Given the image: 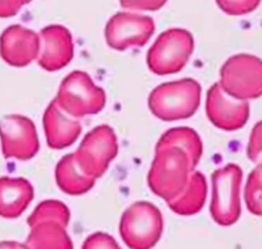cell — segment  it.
Instances as JSON below:
<instances>
[{
    "label": "cell",
    "instance_id": "cell-1",
    "mask_svg": "<svg viewBox=\"0 0 262 249\" xmlns=\"http://www.w3.org/2000/svg\"><path fill=\"white\" fill-rule=\"evenodd\" d=\"M196 165L180 147L157 144L147 177L149 189L167 202L181 193Z\"/></svg>",
    "mask_w": 262,
    "mask_h": 249
},
{
    "label": "cell",
    "instance_id": "cell-2",
    "mask_svg": "<svg viewBox=\"0 0 262 249\" xmlns=\"http://www.w3.org/2000/svg\"><path fill=\"white\" fill-rule=\"evenodd\" d=\"M70 218L68 207L55 200H46L39 204L30 215L28 223L31 234L27 240V249H73L67 235Z\"/></svg>",
    "mask_w": 262,
    "mask_h": 249
},
{
    "label": "cell",
    "instance_id": "cell-3",
    "mask_svg": "<svg viewBox=\"0 0 262 249\" xmlns=\"http://www.w3.org/2000/svg\"><path fill=\"white\" fill-rule=\"evenodd\" d=\"M201 85L185 78L157 86L148 96L150 112L164 121L191 117L201 102Z\"/></svg>",
    "mask_w": 262,
    "mask_h": 249
},
{
    "label": "cell",
    "instance_id": "cell-4",
    "mask_svg": "<svg viewBox=\"0 0 262 249\" xmlns=\"http://www.w3.org/2000/svg\"><path fill=\"white\" fill-rule=\"evenodd\" d=\"M119 231L130 249H151L162 236V214L149 202H135L123 213Z\"/></svg>",
    "mask_w": 262,
    "mask_h": 249
},
{
    "label": "cell",
    "instance_id": "cell-5",
    "mask_svg": "<svg viewBox=\"0 0 262 249\" xmlns=\"http://www.w3.org/2000/svg\"><path fill=\"white\" fill-rule=\"evenodd\" d=\"M54 100L68 115L80 118L100 112L105 105V93L88 74L73 71L61 81Z\"/></svg>",
    "mask_w": 262,
    "mask_h": 249
},
{
    "label": "cell",
    "instance_id": "cell-6",
    "mask_svg": "<svg viewBox=\"0 0 262 249\" xmlns=\"http://www.w3.org/2000/svg\"><path fill=\"white\" fill-rule=\"evenodd\" d=\"M220 86L229 96L254 99L262 95V59L251 54L230 56L220 70Z\"/></svg>",
    "mask_w": 262,
    "mask_h": 249
},
{
    "label": "cell",
    "instance_id": "cell-7",
    "mask_svg": "<svg viewBox=\"0 0 262 249\" xmlns=\"http://www.w3.org/2000/svg\"><path fill=\"white\" fill-rule=\"evenodd\" d=\"M243 171L235 164H227L212 174L210 213L220 225L233 224L241 215V184Z\"/></svg>",
    "mask_w": 262,
    "mask_h": 249
},
{
    "label": "cell",
    "instance_id": "cell-8",
    "mask_svg": "<svg viewBox=\"0 0 262 249\" xmlns=\"http://www.w3.org/2000/svg\"><path fill=\"white\" fill-rule=\"evenodd\" d=\"M193 51L192 35L179 28L163 32L149 48L146 56L148 69L156 75L178 73Z\"/></svg>",
    "mask_w": 262,
    "mask_h": 249
},
{
    "label": "cell",
    "instance_id": "cell-9",
    "mask_svg": "<svg viewBox=\"0 0 262 249\" xmlns=\"http://www.w3.org/2000/svg\"><path fill=\"white\" fill-rule=\"evenodd\" d=\"M118 154V141L114 130L100 125L88 132L75 153L82 168L92 177H100Z\"/></svg>",
    "mask_w": 262,
    "mask_h": 249
},
{
    "label": "cell",
    "instance_id": "cell-10",
    "mask_svg": "<svg viewBox=\"0 0 262 249\" xmlns=\"http://www.w3.org/2000/svg\"><path fill=\"white\" fill-rule=\"evenodd\" d=\"M155 32L154 19L132 12H118L107 22L104 36L107 45L116 50L145 45Z\"/></svg>",
    "mask_w": 262,
    "mask_h": 249
},
{
    "label": "cell",
    "instance_id": "cell-11",
    "mask_svg": "<svg viewBox=\"0 0 262 249\" xmlns=\"http://www.w3.org/2000/svg\"><path fill=\"white\" fill-rule=\"evenodd\" d=\"M0 138L5 158L28 160L39 150L34 123L20 115H8L1 119Z\"/></svg>",
    "mask_w": 262,
    "mask_h": 249
},
{
    "label": "cell",
    "instance_id": "cell-12",
    "mask_svg": "<svg viewBox=\"0 0 262 249\" xmlns=\"http://www.w3.org/2000/svg\"><path fill=\"white\" fill-rule=\"evenodd\" d=\"M206 113L216 127L233 131L247 123L250 116V106L247 100L229 96L223 91L219 83H215L207 92Z\"/></svg>",
    "mask_w": 262,
    "mask_h": 249
},
{
    "label": "cell",
    "instance_id": "cell-13",
    "mask_svg": "<svg viewBox=\"0 0 262 249\" xmlns=\"http://www.w3.org/2000/svg\"><path fill=\"white\" fill-rule=\"evenodd\" d=\"M74 56V43L70 31L60 25L45 27L40 33L38 64L54 72L67 66Z\"/></svg>",
    "mask_w": 262,
    "mask_h": 249
},
{
    "label": "cell",
    "instance_id": "cell-14",
    "mask_svg": "<svg viewBox=\"0 0 262 249\" xmlns=\"http://www.w3.org/2000/svg\"><path fill=\"white\" fill-rule=\"evenodd\" d=\"M39 49V35L20 25L10 26L1 34L0 55L12 67L28 66L38 57Z\"/></svg>",
    "mask_w": 262,
    "mask_h": 249
},
{
    "label": "cell",
    "instance_id": "cell-15",
    "mask_svg": "<svg viewBox=\"0 0 262 249\" xmlns=\"http://www.w3.org/2000/svg\"><path fill=\"white\" fill-rule=\"evenodd\" d=\"M43 125L47 143L52 149H63L71 146L82 130L80 123L67 117L54 99L44 113Z\"/></svg>",
    "mask_w": 262,
    "mask_h": 249
},
{
    "label": "cell",
    "instance_id": "cell-16",
    "mask_svg": "<svg viewBox=\"0 0 262 249\" xmlns=\"http://www.w3.org/2000/svg\"><path fill=\"white\" fill-rule=\"evenodd\" d=\"M34 198V190L25 178H0V216H19Z\"/></svg>",
    "mask_w": 262,
    "mask_h": 249
},
{
    "label": "cell",
    "instance_id": "cell-17",
    "mask_svg": "<svg viewBox=\"0 0 262 249\" xmlns=\"http://www.w3.org/2000/svg\"><path fill=\"white\" fill-rule=\"evenodd\" d=\"M206 196L207 182L205 176L199 171H192L181 193L167 201V205L179 215H192L203 208Z\"/></svg>",
    "mask_w": 262,
    "mask_h": 249
},
{
    "label": "cell",
    "instance_id": "cell-18",
    "mask_svg": "<svg viewBox=\"0 0 262 249\" xmlns=\"http://www.w3.org/2000/svg\"><path fill=\"white\" fill-rule=\"evenodd\" d=\"M55 174L58 186L70 195L86 193L96 179L82 168L75 154L67 155L58 162Z\"/></svg>",
    "mask_w": 262,
    "mask_h": 249
},
{
    "label": "cell",
    "instance_id": "cell-19",
    "mask_svg": "<svg viewBox=\"0 0 262 249\" xmlns=\"http://www.w3.org/2000/svg\"><path fill=\"white\" fill-rule=\"evenodd\" d=\"M157 144H174L180 147L188 153L195 164H199L203 153V144L199 134L189 127L169 129L160 137Z\"/></svg>",
    "mask_w": 262,
    "mask_h": 249
},
{
    "label": "cell",
    "instance_id": "cell-20",
    "mask_svg": "<svg viewBox=\"0 0 262 249\" xmlns=\"http://www.w3.org/2000/svg\"><path fill=\"white\" fill-rule=\"evenodd\" d=\"M246 205L253 214L262 216V165L249 174L245 189Z\"/></svg>",
    "mask_w": 262,
    "mask_h": 249
},
{
    "label": "cell",
    "instance_id": "cell-21",
    "mask_svg": "<svg viewBox=\"0 0 262 249\" xmlns=\"http://www.w3.org/2000/svg\"><path fill=\"white\" fill-rule=\"evenodd\" d=\"M261 0H216L218 7L229 15H244L254 11Z\"/></svg>",
    "mask_w": 262,
    "mask_h": 249
},
{
    "label": "cell",
    "instance_id": "cell-22",
    "mask_svg": "<svg viewBox=\"0 0 262 249\" xmlns=\"http://www.w3.org/2000/svg\"><path fill=\"white\" fill-rule=\"evenodd\" d=\"M248 158L257 164H262V120L252 129L248 149Z\"/></svg>",
    "mask_w": 262,
    "mask_h": 249
},
{
    "label": "cell",
    "instance_id": "cell-23",
    "mask_svg": "<svg viewBox=\"0 0 262 249\" xmlns=\"http://www.w3.org/2000/svg\"><path fill=\"white\" fill-rule=\"evenodd\" d=\"M82 249H121L116 240L105 233H94L84 242Z\"/></svg>",
    "mask_w": 262,
    "mask_h": 249
},
{
    "label": "cell",
    "instance_id": "cell-24",
    "mask_svg": "<svg viewBox=\"0 0 262 249\" xmlns=\"http://www.w3.org/2000/svg\"><path fill=\"white\" fill-rule=\"evenodd\" d=\"M167 0H120V4L124 8L135 10H158L166 4Z\"/></svg>",
    "mask_w": 262,
    "mask_h": 249
},
{
    "label": "cell",
    "instance_id": "cell-25",
    "mask_svg": "<svg viewBox=\"0 0 262 249\" xmlns=\"http://www.w3.org/2000/svg\"><path fill=\"white\" fill-rule=\"evenodd\" d=\"M32 0H0V17H9L15 15L21 6Z\"/></svg>",
    "mask_w": 262,
    "mask_h": 249
},
{
    "label": "cell",
    "instance_id": "cell-26",
    "mask_svg": "<svg viewBox=\"0 0 262 249\" xmlns=\"http://www.w3.org/2000/svg\"><path fill=\"white\" fill-rule=\"evenodd\" d=\"M0 249H27V248L25 245L19 244L17 242L4 241L0 243Z\"/></svg>",
    "mask_w": 262,
    "mask_h": 249
}]
</instances>
